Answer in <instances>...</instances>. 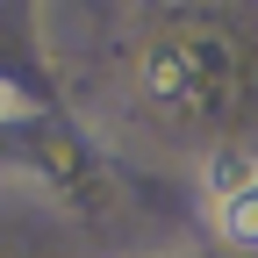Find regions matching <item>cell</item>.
Masks as SVG:
<instances>
[{
  "label": "cell",
  "mask_w": 258,
  "mask_h": 258,
  "mask_svg": "<svg viewBox=\"0 0 258 258\" xmlns=\"http://www.w3.org/2000/svg\"><path fill=\"white\" fill-rule=\"evenodd\" d=\"M215 230L230 237L237 251H258V179L244 194H230V201H215Z\"/></svg>",
  "instance_id": "6da1fadb"
},
{
  "label": "cell",
  "mask_w": 258,
  "mask_h": 258,
  "mask_svg": "<svg viewBox=\"0 0 258 258\" xmlns=\"http://www.w3.org/2000/svg\"><path fill=\"white\" fill-rule=\"evenodd\" d=\"M251 179H258V165L244 151H215L208 158V201H230V194H244Z\"/></svg>",
  "instance_id": "7a4b0ae2"
},
{
  "label": "cell",
  "mask_w": 258,
  "mask_h": 258,
  "mask_svg": "<svg viewBox=\"0 0 258 258\" xmlns=\"http://www.w3.org/2000/svg\"><path fill=\"white\" fill-rule=\"evenodd\" d=\"M8 115H22V101H15L8 86H0V122H8Z\"/></svg>",
  "instance_id": "3957f363"
}]
</instances>
